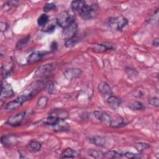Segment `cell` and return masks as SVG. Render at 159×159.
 I'll return each mask as SVG.
<instances>
[{
  "instance_id": "6da1fadb",
  "label": "cell",
  "mask_w": 159,
  "mask_h": 159,
  "mask_svg": "<svg viewBox=\"0 0 159 159\" xmlns=\"http://www.w3.org/2000/svg\"><path fill=\"white\" fill-rule=\"evenodd\" d=\"M34 95V93L31 92L27 94H22L18 96L14 100L7 102L4 107V110L8 112L14 111V110L18 109L24 102L31 99Z\"/></svg>"
},
{
  "instance_id": "7a4b0ae2",
  "label": "cell",
  "mask_w": 159,
  "mask_h": 159,
  "mask_svg": "<svg viewBox=\"0 0 159 159\" xmlns=\"http://www.w3.org/2000/svg\"><path fill=\"white\" fill-rule=\"evenodd\" d=\"M99 7L97 4H86L78 12L80 17L84 20H90L95 18L98 12Z\"/></svg>"
},
{
  "instance_id": "3957f363",
  "label": "cell",
  "mask_w": 159,
  "mask_h": 159,
  "mask_svg": "<svg viewBox=\"0 0 159 159\" xmlns=\"http://www.w3.org/2000/svg\"><path fill=\"white\" fill-rule=\"evenodd\" d=\"M128 24V20L124 16H119L109 19L107 25L109 27L115 31H122Z\"/></svg>"
},
{
  "instance_id": "277c9868",
  "label": "cell",
  "mask_w": 159,
  "mask_h": 159,
  "mask_svg": "<svg viewBox=\"0 0 159 159\" xmlns=\"http://www.w3.org/2000/svg\"><path fill=\"white\" fill-rule=\"evenodd\" d=\"M53 70V65L52 63L42 65L36 70L34 77L36 79H40V80L47 79L52 73Z\"/></svg>"
},
{
  "instance_id": "5b68a950",
  "label": "cell",
  "mask_w": 159,
  "mask_h": 159,
  "mask_svg": "<svg viewBox=\"0 0 159 159\" xmlns=\"http://www.w3.org/2000/svg\"><path fill=\"white\" fill-rule=\"evenodd\" d=\"M75 21L73 16L68 11L60 12L57 17V23L62 28H65Z\"/></svg>"
},
{
  "instance_id": "8992f818",
  "label": "cell",
  "mask_w": 159,
  "mask_h": 159,
  "mask_svg": "<svg viewBox=\"0 0 159 159\" xmlns=\"http://www.w3.org/2000/svg\"><path fill=\"white\" fill-rule=\"evenodd\" d=\"M78 25L75 21L71 23L67 27L63 28L62 31V38L65 40H67L77 34Z\"/></svg>"
},
{
  "instance_id": "52a82bcc",
  "label": "cell",
  "mask_w": 159,
  "mask_h": 159,
  "mask_svg": "<svg viewBox=\"0 0 159 159\" xmlns=\"http://www.w3.org/2000/svg\"><path fill=\"white\" fill-rule=\"evenodd\" d=\"M116 48L115 45L111 43H95L92 45L89 49L95 53H102L108 50H113Z\"/></svg>"
},
{
  "instance_id": "ba28073f",
  "label": "cell",
  "mask_w": 159,
  "mask_h": 159,
  "mask_svg": "<svg viewBox=\"0 0 159 159\" xmlns=\"http://www.w3.org/2000/svg\"><path fill=\"white\" fill-rule=\"evenodd\" d=\"M25 113L26 112L25 111H22L16 114V115L12 116L7 119L6 124L12 127H17L20 125L24 120V118L25 116Z\"/></svg>"
},
{
  "instance_id": "9c48e42d",
  "label": "cell",
  "mask_w": 159,
  "mask_h": 159,
  "mask_svg": "<svg viewBox=\"0 0 159 159\" xmlns=\"http://www.w3.org/2000/svg\"><path fill=\"white\" fill-rule=\"evenodd\" d=\"M48 54L47 52L44 51H35L30 53L27 60V61L29 64H33L37 63L44 58L45 55Z\"/></svg>"
},
{
  "instance_id": "30bf717a",
  "label": "cell",
  "mask_w": 159,
  "mask_h": 159,
  "mask_svg": "<svg viewBox=\"0 0 159 159\" xmlns=\"http://www.w3.org/2000/svg\"><path fill=\"white\" fill-rule=\"evenodd\" d=\"M82 73V71L77 68H69L65 70L63 75L66 80L71 81L79 77Z\"/></svg>"
},
{
  "instance_id": "8fae6325",
  "label": "cell",
  "mask_w": 159,
  "mask_h": 159,
  "mask_svg": "<svg viewBox=\"0 0 159 159\" xmlns=\"http://www.w3.org/2000/svg\"><path fill=\"white\" fill-rule=\"evenodd\" d=\"M98 91L104 98H108L112 95V91L111 86L106 82H101L98 84Z\"/></svg>"
},
{
  "instance_id": "7c38bea8",
  "label": "cell",
  "mask_w": 159,
  "mask_h": 159,
  "mask_svg": "<svg viewBox=\"0 0 159 159\" xmlns=\"http://www.w3.org/2000/svg\"><path fill=\"white\" fill-rule=\"evenodd\" d=\"M14 95V92L13 91L12 87L11 84L6 83L3 84H1V96L3 98H11Z\"/></svg>"
},
{
  "instance_id": "4fadbf2b",
  "label": "cell",
  "mask_w": 159,
  "mask_h": 159,
  "mask_svg": "<svg viewBox=\"0 0 159 159\" xmlns=\"http://www.w3.org/2000/svg\"><path fill=\"white\" fill-rule=\"evenodd\" d=\"M94 116L97 120H99L102 123L109 125L110 124L112 119V117L107 112L102 111H95L94 112Z\"/></svg>"
},
{
  "instance_id": "5bb4252c",
  "label": "cell",
  "mask_w": 159,
  "mask_h": 159,
  "mask_svg": "<svg viewBox=\"0 0 159 159\" xmlns=\"http://www.w3.org/2000/svg\"><path fill=\"white\" fill-rule=\"evenodd\" d=\"M107 102L109 105V106L113 110L117 109L120 104H121V101L120 99L117 98L116 96L111 95L107 99Z\"/></svg>"
},
{
  "instance_id": "9a60e30c",
  "label": "cell",
  "mask_w": 159,
  "mask_h": 159,
  "mask_svg": "<svg viewBox=\"0 0 159 159\" xmlns=\"http://www.w3.org/2000/svg\"><path fill=\"white\" fill-rule=\"evenodd\" d=\"M90 142L98 147H104L106 144V139L104 137L100 135L93 136L89 139Z\"/></svg>"
},
{
  "instance_id": "2e32d148",
  "label": "cell",
  "mask_w": 159,
  "mask_h": 159,
  "mask_svg": "<svg viewBox=\"0 0 159 159\" xmlns=\"http://www.w3.org/2000/svg\"><path fill=\"white\" fill-rule=\"evenodd\" d=\"M27 148L28 150L31 152L35 153L40 150L42 148V144L40 142L37 140H31L27 145Z\"/></svg>"
},
{
  "instance_id": "e0dca14e",
  "label": "cell",
  "mask_w": 159,
  "mask_h": 159,
  "mask_svg": "<svg viewBox=\"0 0 159 159\" xmlns=\"http://www.w3.org/2000/svg\"><path fill=\"white\" fill-rule=\"evenodd\" d=\"M61 120V119H58L55 116L49 115V116H48L47 117L43 120V123L46 125L56 126Z\"/></svg>"
},
{
  "instance_id": "ac0fdd59",
  "label": "cell",
  "mask_w": 159,
  "mask_h": 159,
  "mask_svg": "<svg viewBox=\"0 0 159 159\" xmlns=\"http://www.w3.org/2000/svg\"><path fill=\"white\" fill-rule=\"evenodd\" d=\"M78 157L77 152L71 148H65L61 153L60 155L61 158H76Z\"/></svg>"
},
{
  "instance_id": "d6986e66",
  "label": "cell",
  "mask_w": 159,
  "mask_h": 159,
  "mask_svg": "<svg viewBox=\"0 0 159 159\" xmlns=\"http://www.w3.org/2000/svg\"><path fill=\"white\" fill-rule=\"evenodd\" d=\"M49 115L55 116L61 120H65L68 116V112L63 109H54L53 110Z\"/></svg>"
},
{
  "instance_id": "ffe728a7",
  "label": "cell",
  "mask_w": 159,
  "mask_h": 159,
  "mask_svg": "<svg viewBox=\"0 0 159 159\" xmlns=\"http://www.w3.org/2000/svg\"><path fill=\"white\" fill-rule=\"evenodd\" d=\"M15 140H16V138L14 135H4L1 137V142L4 146L8 147V146L12 145L13 143L15 142Z\"/></svg>"
},
{
  "instance_id": "44dd1931",
  "label": "cell",
  "mask_w": 159,
  "mask_h": 159,
  "mask_svg": "<svg viewBox=\"0 0 159 159\" xmlns=\"http://www.w3.org/2000/svg\"><path fill=\"white\" fill-rule=\"evenodd\" d=\"M86 2L84 1L81 0H76V1H73L71 3V9L75 11L79 12L81 9L86 4Z\"/></svg>"
},
{
  "instance_id": "7402d4cb",
  "label": "cell",
  "mask_w": 159,
  "mask_h": 159,
  "mask_svg": "<svg viewBox=\"0 0 159 159\" xmlns=\"http://www.w3.org/2000/svg\"><path fill=\"white\" fill-rule=\"evenodd\" d=\"M128 106L131 109L135 111H141L145 109V106L143 105V104L138 101H135L129 103Z\"/></svg>"
},
{
  "instance_id": "603a6c76",
  "label": "cell",
  "mask_w": 159,
  "mask_h": 159,
  "mask_svg": "<svg viewBox=\"0 0 159 159\" xmlns=\"http://www.w3.org/2000/svg\"><path fill=\"white\" fill-rule=\"evenodd\" d=\"M123 156V154L120 153L115 150H109L104 153V158H120Z\"/></svg>"
},
{
  "instance_id": "cb8c5ba5",
  "label": "cell",
  "mask_w": 159,
  "mask_h": 159,
  "mask_svg": "<svg viewBox=\"0 0 159 159\" xmlns=\"http://www.w3.org/2000/svg\"><path fill=\"white\" fill-rule=\"evenodd\" d=\"M126 125V123L122 119H112L109 125L112 128H118L122 127Z\"/></svg>"
},
{
  "instance_id": "d4e9b609",
  "label": "cell",
  "mask_w": 159,
  "mask_h": 159,
  "mask_svg": "<svg viewBox=\"0 0 159 159\" xmlns=\"http://www.w3.org/2000/svg\"><path fill=\"white\" fill-rule=\"evenodd\" d=\"M49 20V17L46 14H41L37 19V24L39 26H45Z\"/></svg>"
},
{
  "instance_id": "484cf974",
  "label": "cell",
  "mask_w": 159,
  "mask_h": 159,
  "mask_svg": "<svg viewBox=\"0 0 159 159\" xmlns=\"http://www.w3.org/2000/svg\"><path fill=\"white\" fill-rule=\"evenodd\" d=\"M30 35H27L26 37H24L19 39L16 43V48L17 49L22 48L28 43V42L30 40Z\"/></svg>"
},
{
  "instance_id": "4316f807",
  "label": "cell",
  "mask_w": 159,
  "mask_h": 159,
  "mask_svg": "<svg viewBox=\"0 0 159 159\" xmlns=\"http://www.w3.org/2000/svg\"><path fill=\"white\" fill-rule=\"evenodd\" d=\"M48 98L47 96H41L37 101V108L42 109H43L47 104Z\"/></svg>"
},
{
  "instance_id": "83f0119b",
  "label": "cell",
  "mask_w": 159,
  "mask_h": 159,
  "mask_svg": "<svg viewBox=\"0 0 159 159\" xmlns=\"http://www.w3.org/2000/svg\"><path fill=\"white\" fill-rule=\"evenodd\" d=\"M134 147L139 152H143L145 150H147L150 147V145L148 143L145 142H138V143H135L134 145Z\"/></svg>"
},
{
  "instance_id": "f1b7e54d",
  "label": "cell",
  "mask_w": 159,
  "mask_h": 159,
  "mask_svg": "<svg viewBox=\"0 0 159 159\" xmlns=\"http://www.w3.org/2000/svg\"><path fill=\"white\" fill-rule=\"evenodd\" d=\"M78 40H79V38L78 37L77 34H76L73 37H72L67 40H65V45L66 47H71L74 46L75 44H76V43L78 42Z\"/></svg>"
},
{
  "instance_id": "f546056e",
  "label": "cell",
  "mask_w": 159,
  "mask_h": 159,
  "mask_svg": "<svg viewBox=\"0 0 159 159\" xmlns=\"http://www.w3.org/2000/svg\"><path fill=\"white\" fill-rule=\"evenodd\" d=\"M47 90L50 94H55L57 92V85L55 82H50L47 85Z\"/></svg>"
},
{
  "instance_id": "4dcf8cb0",
  "label": "cell",
  "mask_w": 159,
  "mask_h": 159,
  "mask_svg": "<svg viewBox=\"0 0 159 159\" xmlns=\"http://www.w3.org/2000/svg\"><path fill=\"white\" fill-rule=\"evenodd\" d=\"M89 155L96 158H104V153L101 151H97L94 150H90L88 151Z\"/></svg>"
},
{
  "instance_id": "1f68e13d",
  "label": "cell",
  "mask_w": 159,
  "mask_h": 159,
  "mask_svg": "<svg viewBox=\"0 0 159 159\" xmlns=\"http://www.w3.org/2000/svg\"><path fill=\"white\" fill-rule=\"evenodd\" d=\"M55 8V5L53 3H52V2H48V3H47V4L44 6L43 9V11H44V12H49V11H52V10L54 9Z\"/></svg>"
},
{
  "instance_id": "d6a6232c",
  "label": "cell",
  "mask_w": 159,
  "mask_h": 159,
  "mask_svg": "<svg viewBox=\"0 0 159 159\" xmlns=\"http://www.w3.org/2000/svg\"><path fill=\"white\" fill-rule=\"evenodd\" d=\"M124 156H125V157L127 158H140V155L137 154V153H132V152H127L125 153H124L123 154Z\"/></svg>"
},
{
  "instance_id": "836d02e7",
  "label": "cell",
  "mask_w": 159,
  "mask_h": 159,
  "mask_svg": "<svg viewBox=\"0 0 159 159\" xmlns=\"http://www.w3.org/2000/svg\"><path fill=\"white\" fill-rule=\"evenodd\" d=\"M148 103H149L151 106H155V107H158V105H159L158 98H157V97H152V98H151L149 99V100H148Z\"/></svg>"
},
{
  "instance_id": "e575fe53",
  "label": "cell",
  "mask_w": 159,
  "mask_h": 159,
  "mask_svg": "<svg viewBox=\"0 0 159 159\" xmlns=\"http://www.w3.org/2000/svg\"><path fill=\"white\" fill-rule=\"evenodd\" d=\"M7 27H8V25L6 22H1V23H0V29H1V30L2 32L6 31L7 29Z\"/></svg>"
},
{
  "instance_id": "d590c367",
  "label": "cell",
  "mask_w": 159,
  "mask_h": 159,
  "mask_svg": "<svg viewBox=\"0 0 159 159\" xmlns=\"http://www.w3.org/2000/svg\"><path fill=\"white\" fill-rule=\"evenodd\" d=\"M55 25H53V24H50L45 30V32H53L54 30H55Z\"/></svg>"
},
{
  "instance_id": "8d00e7d4",
  "label": "cell",
  "mask_w": 159,
  "mask_h": 159,
  "mask_svg": "<svg viewBox=\"0 0 159 159\" xmlns=\"http://www.w3.org/2000/svg\"><path fill=\"white\" fill-rule=\"evenodd\" d=\"M158 44H159V39L158 37L155 38L153 41V45L155 47H158Z\"/></svg>"
}]
</instances>
